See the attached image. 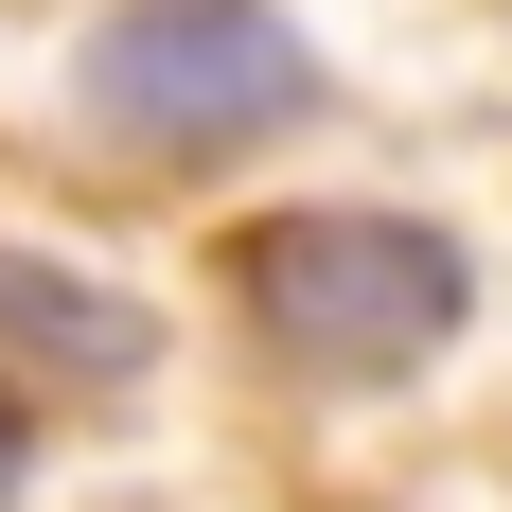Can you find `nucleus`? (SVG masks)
Wrapping results in <instances>:
<instances>
[{
  "instance_id": "f257e3e1",
  "label": "nucleus",
  "mask_w": 512,
  "mask_h": 512,
  "mask_svg": "<svg viewBox=\"0 0 512 512\" xmlns=\"http://www.w3.org/2000/svg\"><path fill=\"white\" fill-rule=\"evenodd\" d=\"M230 301L265 318L283 371H318V389H389V371L460 354L477 248L424 230V212H265L248 248H230Z\"/></svg>"
},
{
  "instance_id": "f03ea898",
  "label": "nucleus",
  "mask_w": 512,
  "mask_h": 512,
  "mask_svg": "<svg viewBox=\"0 0 512 512\" xmlns=\"http://www.w3.org/2000/svg\"><path fill=\"white\" fill-rule=\"evenodd\" d=\"M106 142H159V159H212V142H283L318 106V53L265 18V0H124L89 53H71Z\"/></svg>"
},
{
  "instance_id": "7ed1b4c3",
  "label": "nucleus",
  "mask_w": 512,
  "mask_h": 512,
  "mask_svg": "<svg viewBox=\"0 0 512 512\" xmlns=\"http://www.w3.org/2000/svg\"><path fill=\"white\" fill-rule=\"evenodd\" d=\"M0 354L71 371V389H142V371H159V318L124 301V283H89V265H53V248H0Z\"/></svg>"
},
{
  "instance_id": "20e7f679",
  "label": "nucleus",
  "mask_w": 512,
  "mask_h": 512,
  "mask_svg": "<svg viewBox=\"0 0 512 512\" xmlns=\"http://www.w3.org/2000/svg\"><path fill=\"white\" fill-rule=\"evenodd\" d=\"M18 460H36V424H18V389H0V512H18Z\"/></svg>"
}]
</instances>
